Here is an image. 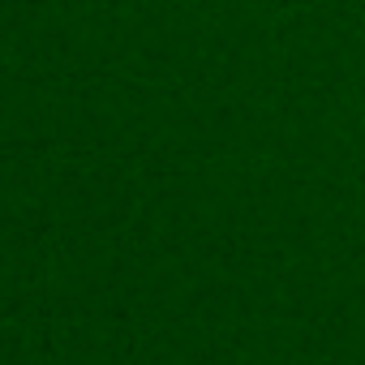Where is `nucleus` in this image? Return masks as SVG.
<instances>
[]
</instances>
